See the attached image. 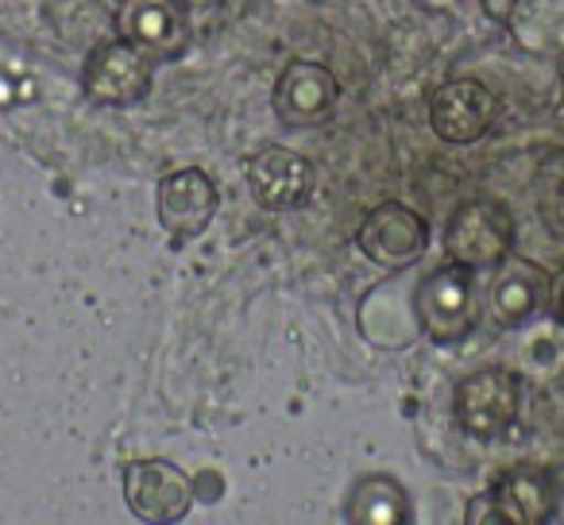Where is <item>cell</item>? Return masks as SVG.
Instances as JSON below:
<instances>
[{"instance_id":"12","label":"cell","mask_w":564,"mask_h":525,"mask_svg":"<svg viewBox=\"0 0 564 525\" xmlns=\"http://www.w3.org/2000/svg\"><path fill=\"white\" fill-rule=\"evenodd\" d=\"M217 182L202 171V166H182L159 178L155 186V217L159 228L174 236V240H194L217 217Z\"/></svg>"},{"instance_id":"5","label":"cell","mask_w":564,"mask_h":525,"mask_svg":"<svg viewBox=\"0 0 564 525\" xmlns=\"http://www.w3.org/2000/svg\"><path fill=\"white\" fill-rule=\"evenodd\" d=\"M117 35L132 43L151 63H178L194 43L186 4L182 0H117Z\"/></svg>"},{"instance_id":"19","label":"cell","mask_w":564,"mask_h":525,"mask_svg":"<svg viewBox=\"0 0 564 525\" xmlns=\"http://www.w3.org/2000/svg\"><path fill=\"white\" fill-rule=\"evenodd\" d=\"M12 86H17V74L4 70V63H0V109L12 101Z\"/></svg>"},{"instance_id":"7","label":"cell","mask_w":564,"mask_h":525,"mask_svg":"<svg viewBox=\"0 0 564 525\" xmlns=\"http://www.w3.org/2000/svg\"><path fill=\"white\" fill-rule=\"evenodd\" d=\"M124 502L140 522L171 525L194 510V479L171 460H132L124 468Z\"/></svg>"},{"instance_id":"9","label":"cell","mask_w":564,"mask_h":525,"mask_svg":"<svg viewBox=\"0 0 564 525\" xmlns=\"http://www.w3.org/2000/svg\"><path fill=\"white\" fill-rule=\"evenodd\" d=\"M340 101V81L325 63L314 58H294L282 66L279 81H274V117L286 128H314L337 112Z\"/></svg>"},{"instance_id":"17","label":"cell","mask_w":564,"mask_h":525,"mask_svg":"<svg viewBox=\"0 0 564 525\" xmlns=\"http://www.w3.org/2000/svg\"><path fill=\"white\" fill-rule=\"evenodd\" d=\"M464 522H468V525H499V510H495L491 491H479L476 499L468 502V510H464Z\"/></svg>"},{"instance_id":"3","label":"cell","mask_w":564,"mask_h":525,"mask_svg":"<svg viewBox=\"0 0 564 525\" xmlns=\"http://www.w3.org/2000/svg\"><path fill=\"white\" fill-rule=\"evenodd\" d=\"M514 248V212L495 197H471L445 225V259L471 271L499 267Z\"/></svg>"},{"instance_id":"6","label":"cell","mask_w":564,"mask_h":525,"mask_svg":"<svg viewBox=\"0 0 564 525\" xmlns=\"http://www.w3.org/2000/svg\"><path fill=\"white\" fill-rule=\"evenodd\" d=\"M364 255L383 271H406L430 248V225L417 209L402 201H383L360 220L356 232Z\"/></svg>"},{"instance_id":"4","label":"cell","mask_w":564,"mask_h":525,"mask_svg":"<svg viewBox=\"0 0 564 525\" xmlns=\"http://www.w3.org/2000/svg\"><path fill=\"white\" fill-rule=\"evenodd\" d=\"M151 86H155V63L120 35L89 51L82 66V89L101 109H132L151 94Z\"/></svg>"},{"instance_id":"1","label":"cell","mask_w":564,"mask_h":525,"mask_svg":"<svg viewBox=\"0 0 564 525\" xmlns=\"http://www.w3.org/2000/svg\"><path fill=\"white\" fill-rule=\"evenodd\" d=\"M414 314L430 344H464L479 321V286L471 278V267L448 259L445 267L430 271L414 286Z\"/></svg>"},{"instance_id":"14","label":"cell","mask_w":564,"mask_h":525,"mask_svg":"<svg viewBox=\"0 0 564 525\" xmlns=\"http://www.w3.org/2000/svg\"><path fill=\"white\" fill-rule=\"evenodd\" d=\"M487 491L502 525H545L556 514V486L545 471H510Z\"/></svg>"},{"instance_id":"15","label":"cell","mask_w":564,"mask_h":525,"mask_svg":"<svg viewBox=\"0 0 564 525\" xmlns=\"http://www.w3.org/2000/svg\"><path fill=\"white\" fill-rule=\"evenodd\" d=\"M502 20L525 55L564 58V0H510Z\"/></svg>"},{"instance_id":"20","label":"cell","mask_w":564,"mask_h":525,"mask_svg":"<svg viewBox=\"0 0 564 525\" xmlns=\"http://www.w3.org/2000/svg\"><path fill=\"white\" fill-rule=\"evenodd\" d=\"M182 4H186V12H213L220 0H182Z\"/></svg>"},{"instance_id":"10","label":"cell","mask_w":564,"mask_h":525,"mask_svg":"<svg viewBox=\"0 0 564 525\" xmlns=\"http://www.w3.org/2000/svg\"><path fill=\"white\" fill-rule=\"evenodd\" d=\"M553 275L530 259H502L484 291V309L499 329H522L549 309Z\"/></svg>"},{"instance_id":"18","label":"cell","mask_w":564,"mask_h":525,"mask_svg":"<svg viewBox=\"0 0 564 525\" xmlns=\"http://www.w3.org/2000/svg\"><path fill=\"white\" fill-rule=\"evenodd\" d=\"M549 314L556 325H564V271L553 278V291H549Z\"/></svg>"},{"instance_id":"11","label":"cell","mask_w":564,"mask_h":525,"mask_svg":"<svg viewBox=\"0 0 564 525\" xmlns=\"http://www.w3.org/2000/svg\"><path fill=\"white\" fill-rule=\"evenodd\" d=\"M499 120V97L476 78H453L430 97V128L445 143H476Z\"/></svg>"},{"instance_id":"21","label":"cell","mask_w":564,"mask_h":525,"mask_svg":"<svg viewBox=\"0 0 564 525\" xmlns=\"http://www.w3.org/2000/svg\"><path fill=\"white\" fill-rule=\"evenodd\" d=\"M561 101H564V78H561Z\"/></svg>"},{"instance_id":"2","label":"cell","mask_w":564,"mask_h":525,"mask_svg":"<svg viewBox=\"0 0 564 525\" xmlns=\"http://www.w3.org/2000/svg\"><path fill=\"white\" fill-rule=\"evenodd\" d=\"M522 414V383L507 368H476L453 391V417L464 437L491 445L507 437Z\"/></svg>"},{"instance_id":"16","label":"cell","mask_w":564,"mask_h":525,"mask_svg":"<svg viewBox=\"0 0 564 525\" xmlns=\"http://www.w3.org/2000/svg\"><path fill=\"white\" fill-rule=\"evenodd\" d=\"M345 517L352 525H406L414 522L406 486L394 475H360L345 494Z\"/></svg>"},{"instance_id":"22","label":"cell","mask_w":564,"mask_h":525,"mask_svg":"<svg viewBox=\"0 0 564 525\" xmlns=\"http://www.w3.org/2000/svg\"><path fill=\"white\" fill-rule=\"evenodd\" d=\"M561 194H564V182H561Z\"/></svg>"},{"instance_id":"8","label":"cell","mask_w":564,"mask_h":525,"mask_svg":"<svg viewBox=\"0 0 564 525\" xmlns=\"http://www.w3.org/2000/svg\"><path fill=\"white\" fill-rule=\"evenodd\" d=\"M248 189L259 209L294 212L310 205V197L317 189V174L306 155L271 143V147H259L248 158Z\"/></svg>"},{"instance_id":"13","label":"cell","mask_w":564,"mask_h":525,"mask_svg":"<svg viewBox=\"0 0 564 525\" xmlns=\"http://www.w3.org/2000/svg\"><path fill=\"white\" fill-rule=\"evenodd\" d=\"M356 321H360L364 340L376 344L379 352H402L422 332L414 314V286L410 294L399 283L371 286V294H364L360 309H356Z\"/></svg>"}]
</instances>
